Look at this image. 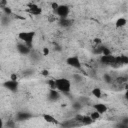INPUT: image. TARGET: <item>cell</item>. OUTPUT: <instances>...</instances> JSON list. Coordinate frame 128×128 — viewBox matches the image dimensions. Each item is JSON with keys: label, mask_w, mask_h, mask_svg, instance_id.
<instances>
[{"label": "cell", "mask_w": 128, "mask_h": 128, "mask_svg": "<svg viewBox=\"0 0 128 128\" xmlns=\"http://www.w3.org/2000/svg\"><path fill=\"white\" fill-rule=\"evenodd\" d=\"M32 74H33V70L28 69V70L23 71V76H29V75H32Z\"/></svg>", "instance_id": "obj_29"}, {"label": "cell", "mask_w": 128, "mask_h": 128, "mask_svg": "<svg viewBox=\"0 0 128 128\" xmlns=\"http://www.w3.org/2000/svg\"><path fill=\"white\" fill-rule=\"evenodd\" d=\"M58 6H59V4H58V3H56V2H52V3H51V7H52V9H53L54 13H55V11L57 10Z\"/></svg>", "instance_id": "obj_30"}, {"label": "cell", "mask_w": 128, "mask_h": 128, "mask_svg": "<svg viewBox=\"0 0 128 128\" xmlns=\"http://www.w3.org/2000/svg\"><path fill=\"white\" fill-rule=\"evenodd\" d=\"M81 107H82V104H81L80 102H75V103H73V108H74L75 110H79Z\"/></svg>", "instance_id": "obj_27"}, {"label": "cell", "mask_w": 128, "mask_h": 128, "mask_svg": "<svg viewBox=\"0 0 128 128\" xmlns=\"http://www.w3.org/2000/svg\"><path fill=\"white\" fill-rule=\"evenodd\" d=\"M17 79H18V76H17L16 73H12V74L10 75V80H12V81H17Z\"/></svg>", "instance_id": "obj_32"}, {"label": "cell", "mask_w": 128, "mask_h": 128, "mask_svg": "<svg viewBox=\"0 0 128 128\" xmlns=\"http://www.w3.org/2000/svg\"><path fill=\"white\" fill-rule=\"evenodd\" d=\"M74 23V21L72 19H68V18H65V19H60L59 20V25L62 26V27H70L72 26Z\"/></svg>", "instance_id": "obj_12"}, {"label": "cell", "mask_w": 128, "mask_h": 128, "mask_svg": "<svg viewBox=\"0 0 128 128\" xmlns=\"http://www.w3.org/2000/svg\"><path fill=\"white\" fill-rule=\"evenodd\" d=\"M35 37V32L34 31H22L19 32L18 38L22 41H24V44L27 45L29 48L32 47V43Z\"/></svg>", "instance_id": "obj_2"}, {"label": "cell", "mask_w": 128, "mask_h": 128, "mask_svg": "<svg viewBox=\"0 0 128 128\" xmlns=\"http://www.w3.org/2000/svg\"><path fill=\"white\" fill-rule=\"evenodd\" d=\"M17 50L22 55H27V54H29L31 52V48H29L25 44H18L17 45Z\"/></svg>", "instance_id": "obj_10"}, {"label": "cell", "mask_w": 128, "mask_h": 128, "mask_svg": "<svg viewBox=\"0 0 128 128\" xmlns=\"http://www.w3.org/2000/svg\"><path fill=\"white\" fill-rule=\"evenodd\" d=\"M102 56H107V55H111V51L108 47L106 46H102Z\"/></svg>", "instance_id": "obj_19"}, {"label": "cell", "mask_w": 128, "mask_h": 128, "mask_svg": "<svg viewBox=\"0 0 128 128\" xmlns=\"http://www.w3.org/2000/svg\"><path fill=\"white\" fill-rule=\"evenodd\" d=\"M60 98V92L56 89H50L49 90V93H48V99L50 101H57L58 99Z\"/></svg>", "instance_id": "obj_7"}, {"label": "cell", "mask_w": 128, "mask_h": 128, "mask_svg": "<svg viewBox=\"0 0 128 128\" xmlns=\"http://www.w3.org/2000/svg\"><path fill=\"white\" fill-rule=\"evenodd\" d=\"M32 117V114L28 113V112H19L16 115V119L17 121H24V120H28L29 118Z\"/></svg>", "instance_id": "obj_11"}, {"label": "cell", "mask_w": 128, "mask_h": 128, "mask_svg": "<svg viewBox=\"0 0 128 128\" xmlns=\"http://www.w3.org/2000/svg\"><path fill=\"white\" fill-rule=\"evenodd\" d=\"M93 52L96 53V54H101V53H102V46H96V47L94 48Z\"/></svg>", "instance_id": "obj_25"}, {"label": "cell", "mask_w": 128, "mask_h": 128, "mask_svg": "<svg viewBox=\"0 0 128 128\" xmlns=\"http://www.w3.org/2000/svg\"><path fill=\"white\" fill-rule=\"evenodd\" d=\"M56 90L62 93H69L71 90V83L67 78H57L55 79Z\"/></svg>", "instance_id": "obj_1"}, {"label": "cell", "mask_w": 128, "mask_h": 128, "mask_svg": "<svg viewBox=\"0 0 128 128\" xmlns=\"http://www.w3.org/2000/svg\"><path fill=\"white\" fill-rule=\"evenodd\" d=\"M1 23H2L3 25H7V24H9V23H10L9 16H7V15L2 16V17H1Z\"/></svg>", "instance_id": "obj_21"}, {"label": "cell", "mask_w": 128, "mask_h": 128, "mask_svg": "<svg viewBox=\"0 0 128 128\" xmlns=\"http://www.w3.org/2000/svg\"><path fill=\"white\" fill-rule=\"evenodd\" d=\"M116 82H117V83H119V84H125V83L127 82V77H124V76L117 77Z\"/></svg>", "instance_id": "obj_22"}, {"label": "cell", "mask_w": 128, "mask_h": 128, "mask_svg": "<svg viewBox=\"0 0 128 128\" xmlns=\"http://www.w3.org/2000/svg\"><path fill=\"white\" fill-rule=\"evenodd\" d=\"M0 71H1V66H0Z\"/></svg>", "instance_id": "obj_39"}, {"label": "cell", "mask_w": 128, "mask_h": 128, "mask_svg": "<svg viewBox=\"0 0 128 128\" xmlns=\"http://www.w3.org/2000/svg\"><path fill=\"white\" fill-rule=\"evenodd\" d=\"M116 128H128V125H126V124H123V123H118L117 125H116Z\"/></svg>", "instance_id": "obj_34"}, {"label": "cell", "mask_w": 128, "mask_h": 128, "mask_svg": "<svg viewBox=\"0 0 128 128\" xmlns=\"http://www.w3.org/2000/svg\"><path fill=\"white\" fill-rule=\"evenodd\" d=\"M73 77H74V78H76V79H77V80H76V81H80V80H81V79H82V77H81V76H80V75H74V76H73Z\"/></svg>", "instance_id": "obj_37"}, {"label": "cell", "mask_w": 128, "mask_h": 128, "mask_svg": "<svg viewBox=\"0 0 128 128\" xmlns=\"http://www.w3.org/2000/svg\"><path fill=\"white\" fill-rule=\"evenodd\" d=\"M103 79H104V81H105L107 84H111V83L113 82V78H112V76L109 75V74H104Z\"/></svg>", "instance_id": "obj_18"}, {"label": "cell", "mask_w": 128, "mask_h": 128, "mask_svg": "<svg viewBox=\"0 0 128 128\" xmlns=\"http://www.w3.org/2000/svg\"><path fill=\"white\" fill-rule=\"evenodd\" d=\"M6 126L8 128H14L15 127V122L12 121V120H8V122L6 123Z\"/></svg>", "instance_id": "obj_26"}, {"label": "cell", "mask_w": 128, "mask_h": 128, "mask_svg": "<svg viewBox=\"0 0 128 128\" xmlns=\"http://www.w3.org/2000/svg\"><path fill=\"white\" fill-rule=\"evenodd\" d=\"M120 57H121V61H122L123 65L128 63V57H127V56H125V55H121Z\"/></svg>", "instance_id": "obj_28"}, {"label": "cell", "mask_w": 128, "mask_h": 128, "mask_svg": "<svg viewBox=\"0 0 128 128\" xmlns=\"http://www.w3.org/2000/svg\"><path fill=\"white\" fill-rule=\"evenodd\" d=\"M94 43L95 44H101V39L100 38H94Z\"/></svg>", "instance_id": "obj_36"}, {"label": "cell", "mask_w": 128, "mask_h": 128, "mask_svg": "<svg viewBox=\"0 0 128 128\" xmlns=\"http://www.w3.org/2000/svg\"><path fill=\"white\" fill-rule=\"evenodd\" d=\"M89 116H90V118H91L93 121H96V120H98V119L100 118V116H101V115H100L98 112L94 111V112H92V113H91Z\"/></svg>", "instance_id": "obj_20"}, {"label": "cell", "mask_w": 128, "mask_h": 128, "mask_svg": "<svg viewBox=\"0 0 128 128\" xmlns=\"http://www.w3.org/2000/svg\"><path fill=\"white\" fill-rule=\"evenodd\" d=\"M42 117H43V119L46 121V122H48V123H51V124H59V122L52 116V115H50V114H43L42 115Z\"/></svg>", "instance_id": "obj_13"}, {"label": "cell", "mask_w": 128, "mask_h": 128, "mask_svg": "<svg viewBox=\"0 0 128 128\" xmlns=\"http://www.w3.org/2000/svg\"><path fill=\"white\" fill-rule=\"evenodd\" d=\"M41 74H42L43 76H48V75H49V72H48V70L44 69V70H42V71H41Z\"/></svg>", "instance_id": "obj_35"}, {"label": "cell", "mask_w": 128, "mask_h": 128, "mask_svg": "<svg viewBox=\"0 0 128 128\" xmlns=\"http://www.w3.org/2000/svg\"><path fill=\"white\" fill-rule=\"evenodd\" d=\"M94 121L90 118V116H83V119H82V121H81V124H83V125H90V124H92Z\"/></svg>", "instance_id": "obj_17"}, {"label": "cell", "mask_w": 128, "mask_h": 128, "mask_svg": "<svg viewBox=\"0 0 128 128\" xmlns=\"http://www.w3.org/2000/svg\"><path fill=\"white\" fill-rule=\"evenodd\" d=\"M93 108H94L95 111L98 112L100 115H101V114H104V113L107 112V110H108V107H107L106 104H104V103H96V104L93 105Z\"/></svg>", "instance_id": "obj_8"}, {"label": "cell", "mask_w": 128, "mask_h": 128, "mask_svg": "<svg viewBox=\"0 0 128 128\" xmlns=\"http://www.w3.org/2000/svg\"><path fill=\"white\" fill-rule=\"evenodd\" d=\"M66 64L75 69H81V62L78 56H69L66 59Z\"/></svg>", "instance_id": "obj_4"}, {"label": "cell", "mask_w": 128, "mask_h": 128, "mask_svg": "<svg viewBox=\"0 0 128 128\" xmlns=\"http://www.w3.org/2000/svg\"><path fill=\"white\" fill-rule=\"evenodd\" d=\"M7 6V1L6 0H0V8H4Z\"/></svg>", "instance_id": "obj_33"}, {"label": "cell", "mask_w": 128, "mask_h": 128, "mask_svg": "<svg viewBox=\"0 0 128 128\" xmlns=\"http://www.w3.org/2000/svg\"><path fill=\"white\" fill-rule=\"evenodd\" d=\"M48 85H49L50 89H56V85H55V79L48 80Z\"/></svg>", "instance_id": "obj_24"}, {"label": "cell", "mask_w": 128, "mask_h": 128, "mask_svg": "<svg viewBox=\"0 0 128 128\" xmlns=\"http://www.w3.org/2000/svg\"><path fill=\"white\" fill-rule=\"evenodd\" d=\"M49 49L47 48V47H44L43 48V50H42V54H43V56H48V54H49Z\"/></svg>", "instance_id": "obj_31"}, {"label": "cell", "mask_w": 128, "mask_h": 128, "mask_svg": "<svg viewBox=\"0 0 128 128\" xmlns=\"http://www.w3.org/2000/svg\"><path fill=\"white\" fill-rule=\"evenodd\" d=\"M3 87L8 89L11 92H16L18 90V82L17 81H12V80H6L3 82Z\"/></svg>", "instance_id": "obj_5"}, {"label": "cell", "mask_w": 128, "mask_h": 128, "mask_svg": "<svg viewBox=\"0 0 128 128\" xmlns=\"http://www.w3.org/2000/svg\"><path fill=\"white\" fill-rule=\"evenodd\" d=\"M114 59H115V56H113V55L101 56V58H100V62L103 63V64H106V65H113V63H114Z\"/></svg>", "instance_id": "obj_9"}, {"label": "cell", "mask_w": 128, "mask_h": 128, "mask_svg": "<svg viewBox=\"0 0 128 128\" xmlns=\"http://www.w3.org/2000/svg\"><path fill=\"white\" fill-rule=\"evenodd\" d=\"M127 24V20L123 17H120L119 19H117V21L115 22V27L116 28H122Z\"/></svg>", "instance_id": "obj_14"}, {"label": "cell", "mask_w": 128, "mask_h": 128, "mask_svg": "<svg viewBox=\"0 0 128 128\" xmlns=\"http://www.w3.org/2000/svg\"><path fill=\"white\" fill-rule=\"evenodd\" d=\"M69 12H70L69 6L68 5H65V4H61V5L58 6L57 10L55 11V14L58 15L60 19H65L69 15Z\"/></svg>", "instance_id": "obj_3"}, {"label": "cell", "mask_w": 128, "mask_h": 128, "mask_svg": "<svg viewBox=\"0 0 128 128\" xmlns=\"http://www.w3.org/2000/svg\"><path fill=\"white\" fill-rule=\"evenodd\" d=\"M3 126H4V124H3V120L0 118V128H3Z\"/></svg>", "instance_id": "obj_38"}, {"label": "cell", "mask_w": 128, "mask_h": 128, "mask_svg": "<svg viewBox=\"0 0 128 128\" xmlns=\"http://www.w3.org/2000/svg\"><path fill=\"white\" fill-rule=\"evenodd\" d=\"M3 9V11H4V13H5V15H7V16H10L11 14H12V10H11V8L10 7H8V6H6V7H4V8H2Z\"/></svg>", "instance_id": "obj_23"}, {"label": "cell", "mask_w": 128, "mask_h": 128, "mask_svg": "<svg viewBox=\"0 0 128 128\" xmlns=\"http://www.w3.org/2000/svg\"><path fill=\"white\" fill-rule=\"evenodd\" d=\"M28 12L30 13V14H32V15H35V16H38V15H41V13H42V9L38 6V5H36V4H34V3H30V4H28Z\"/></svg>", "instance_id": "obj_6"}, {"label": "cell", "mask_w": 128, "mask_h": 128, "mask_svg": "<svg viewBox=\"0 0 128 128\" xmlns=\"http://www.w3.org/2000/svg\"><path fill=\"white\" fill-rule=\"evenodd\" d=\"M91 93H92V95L94 96V97H96V98H101V96H102V92H101V89L99 88V87H95V88H93L92 89V91H91Z\"/></svg>", "instance_id": "obj_16"}, {"label": "cell", "mask_w": 128, "mask_h": 128, "mask_svg": "<svg viewBox=\"0 0 128 128\" xmlns=\"http://www.w3.org/2000/svg\"><path fill=\"white\" fill-rule=\"evenodd\" d=\"M61 125L64 127V128H72L74 126H76V121L75 120H67L63 123H61Z\"/></svg>", "instance_id": "obj_15"}]
</instances>
